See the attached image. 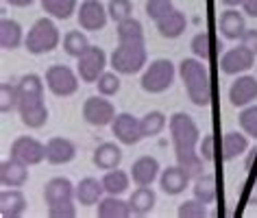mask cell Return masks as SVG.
Masks as SVG:
<instances>
[{
  "label": "cell",
  "instance_id": "obj_40",
  "mask_svg": "<svg viewBox=\"0 0 257 218\" xmlns=\"http://www.w3.org/2000/svg\"><path fill=\"white\" fill-rule=\"evenodd\" d=\"M107 11H109V18H111L115 24L122 22V20H128V18H133L131 0H109Z\"/></svg>",
  "mask_w": 257,
  "mask_h": 218
},
{
  "label": "cell",
  "instance_id": "obj_19",
  "mask_svg": "<svg viewBox=\"0 0 257 218\" xmlns=\"http://www.w3.org/2000/svg\"><path fill=\"white\" fill-rule=\"evenodd\" d=\"M190 181L192 179L188 177V172H185L179 164L168 166V168L162 170V175H159V185H162V190L170 196H177V194H181V192H185Z\"/></svg>",
  "mask_w": 257,
  "mask_h": 218
},
{
  "label": "cell",
  "instance_id": "obj_44",
  "mask_svg": "<svg viewBox=\"0 0 257 218\" xmlns=\"http://www.w3.org/2000/svg\"><path fill=\"white\" fill-rule=\"evenodd\" d=\"M214 136H203V142H201V149H198V153L203 155L205 162H214Z\"/></svg>",
  "mask_w": 257,
  "mask_h": 218
},
{
  "label": "cell",
  "instance_id": "obj_2",
  "mask_svg": "<svg viewBox=\"0 0 257 218\" xmlns=\"http://www.w3.org/2000/svg\"><path fill=\"white\" fill-rule=\"evenodd\" d=\"M179 76H181L188 98L194 102L196 107H207L211 102V81L207 74V68L203 61L194 59V57H185L179 63Z\"/></svg>",
  "mask_w": 257,
  "mask_h": 218
},
{
  "label": "cell",
  "instance_id": "obj_31",
  "mask_svg": "<svg viewBox=\"0 0 257 218\" xmlns=\"http://www.w3.org/2000/svg\"><path fill=\"white\" fill-rule=\"evenodd\" d=\"M192 192H194V198H198L201 203L211 205L216 201V177L211 172H203L201 177L194 179Z\"/></svg>",
  "mask_w": 257,
  "mask_h": 218
},
{
  "label": "cell",
  "instance_id": "obj_41",
  "mask_svg": "<svg viewBox=\"0 0 257 218\" xmlns=\"http://www.w3.org/2000/svg\"><path fill=\"white\" fill-rule=\"evenodd\" d=\"M177 216L179 218H203V216H207V205L201 203L198 198H190V201L179 205Z\"/></svg>",
  "mask_w": 257,
  "mask_h": 218
},
{
  "label": "cell",
  "instance_id": "obj_37",
  "mask_svg": "<svg viewBox=\"0 0 257 218\" xmlns=\"http://www.w3.org/2000/svg\"><path fill=\"white\" fill-rule=\"evenodd\" d=\"M20 105V92H18V83H3L0 85V112L11 114Z\"/></svg>",
  "mask_w": 257,
  "mask_h": 218
},
{
  "label": "cell",
  "instance_id": "obj_42",
  "mask_svg": "<svg viewBox=\"0 0 257 218\" xmlns=\"http://www.w3.org/2000/svg\"><path fill=\"white\" fill-rule=\"evenodd\" d=\"M146 16L151 18V20H162V18H166L170 14L172 9V0H146Z\"/></svg>",
  "mask_w": 257,
  "mask_h": 218
},
{
  "label": "cell",
  "instance_id": "obj_24",
  "mask_svg": "<svg viewBox=\"0 0 257 218\" xmlns=\"http://www.w3.org/2000/svg\"><path fill=\"white\" fill-rule=\"evenodd\" d=\"M102 194H107L105 192V185L102 181L94 177H85L81 179L79 185H76V201H79L83 207H92V205H98Z\"/></svg>",
  "mask_w": 257,
  "mask_h": 218
},
{
  "label": "cell",
  "instance_id": "obj_5",
  "mask_svg": "<svg viewBox=\"0 0 257 218\" xmlns=\"http://www.w3.org/2000/svg\"><path fill=\"white\" fill-rule=\"evenodd\" d=\"M175 74H177V70L170 59H155V61H151V66H146L140 85L149 94H162L166 89H170L172 81H175Z\"/></svg>",
  "mask_w": 257,
  "mask_h": 218
},
{
  "label": "cell",
  "instance_id": "obj_8",
  "mask_svg": "<svg viewBox=\"0 0 257 218\" xmlns=\"http://www.w3.org/2000/svg\"><path fill=\"white\" fill-rule=\"evenodd\" d=\"M118 116L115 114V107L111 100H107V96H89V98L83 102V120L92 127H107L113 123V118Z\"/></svg>",
  "mask_w": 257,
  "mask_h": 218
},
{
  "label": "cell",
  "instance_id": "obj_12",
  "mask_svg": "<svg viewBox=\"0 0 257 218\" xmlns=\"http://www.w3.org/2000/svg\"><path fill=\"white\" fill-rule=\"evenodd\" d=\"M18 114L22 125L29 129H42L48 123V107L44 98H22L18 105Z\"/></svg>",
  "mask_w": 257,
  "mask_h": 218
},
{
  "label": "cell",
  "instance_id": "obj_46",
  "mask_svg": "<svg viewBox=\"0 0 257 218\" xmlns=\"http://www.w3.org/2000/svg\"><path fill=\"white\" fill-rule=\"evenodd\" d=\"M244 168L248 172H253V168L257 170V149H250L246 155V162H244Z\"/></svg>",
  "mask_w": 257,
  "mask_h": 218
},
{
  "label": "cell",
  "instance_id": "obj_4",
  "mask_svg": "<svg viewBox=\"0 0 257 218\" xmlns=\"http://www.w3.org/2000/svg\"><path fill=\"white\" fill-rule=\"evenodd\" d=\"M146 61L149 53L144 44H118L109 57V63L118 74H136L146 66Z\"/></svg>",
  "mask_w": 257,
  "mask_h": 218
},
{
  "label": "cell",
  "instance_id": "obj_16",
  "mask_svg": "<svg viewBox=\"0 0 257 218\" xmlns=\"http://www.w3.org/2000/svg\"><path fill=\"white\" fill-rule=\"evenodd\" d=\"M29 181V166L16 157H9L0 164V183L5 188H22Z\"/></svg>",
  "mask_w": 257,
  "mask_h": 218
},
{
  "label": "cell",
  "instance_id": "obj_29",
  "mask_svg": "<svg viewBox=\"0 0 257 218\" xmlns=\"http://www.w3.org/2000/svg\"><path fill=\"white\" fill-rule=\"evenodd\" d=\"M118 44H144V27L136 18H128L115 24Z\"/></svg>",
  "mask_w": 257,
  "mask_h": 218
},
{
  "label": "cell",
  "instance_id": "obj_21",
  "mask_svg": "<svg viewBox=\"0 0 257 218\" xmlns=\"http://www.w3.org/2000/svg\"><path fill=\"white\" fill-rule=\"evenodd\" d=\"M27 211V196L18 188H7L0 192V214L3 218H20Z\"/></svg>",
  "mask_w": 257,
  "mask_h": 218
},
{
  "label": "cell",
  "instance_id": "obj_17",
  "mask_svg": "<svg viewBox=\"0 0 257 218\" xmlns=\"http://www.w3.org/2000/svg\"><path fill=\"white\" fill-rule=\"evenodd\" d=\"M159 175H162V166L151 155L138 157L131 166V179L136 185H153V181L159 179Z\"/></svg>",
  "mask_w": 257,
  "mask_h": 218
},
{
  "label": "cell",
  "instance_id": "obj_27",
  "mask_svg": "<svg viewBox=\"0 0 257 218\" xmlns=\"http://www.w3.org/2000/svg\"><path fill=\"white\" fill-rule=\"evenodd\" d=\"M96 214L100 218H128L133 211H131L128 201H122V198L115 196V194H107V196L100 198Z\"/></svg>",
  "mask_w": 257,
  "mask_h": 218
},
{
  "label": "cell",
  "instance_id": "obj_3",
  "mask_svg": "<svg viewBox=\"0 0 257 218\" xmlns=\"http://www.w3.org/2000/svg\"><path fill=\"white\" fill-rule=\"evenodd\" d=\"M59 42H61V35H59L57 24L50 18H40L29 29L24 46H27L31 55H46V53H53L59 46Z\"/></svg>",
  "mask_w": 257,
  "mask_h": 218
},
{
  "label": "cell",
  "instance_id": "obj_50",
  "mask_svg": "<svg viewBox=\"0 0 257 218\" xmlns=\"http://www.w3.org/2000/svg\"><path fill=\"white\" fill-rule=\"evenodd\" d=\"M248 201L253 203V205H257V181H255V185H253V190H250V194H248Z\"/></svg>",
  "mask_w": 257,
  "mask_h": 218
},
{
  "label": "cell",
  "instance_id": "obj_38",
  "mask_svg": "<svg viewBox=\"0 0 257 218\" xmlns=\"http://www.w3.org/2000/svg\"><path fill=\"white\" fill-rule=\"evenodd\" d=\"M237 123H240V129L246 133L248 138L257 140V105H246L242 107L240 116H237Z\"/></svg>",
  "mask_w": 257,
  "mask_h": 218
},
{
  "label": "cell",
  "instance_id": "obj_34",
  "mask_svg": "<svg viewBox=\"0 0 257 218\" xmlns=\"http://www.w3.org/2000/svg\"><path fill=\"white\" fill-rule=\"evenodd\" d=\"M44 81L37 74H24L18 81V92H20V100L22 98H44Z\"/></svg>",
  "mask_w": 257,
  "mask_h": 218
},
{
  "label": "cell",
  "instance_id": "obj_14",
  "mask_svg": "<svg viewBox=\"0 0 257 218\" xmlns=\"http://www.w3.org/2000/svg\"><path fill=\"white\" fill-rule=\"evenodd\" d=\"M257 100V79L250 74H242L231 83L229 87V102L233 107H246Z\"/></svg>",
  "mask_w": 257,
  "mask_h": 218
},
{
  "label": "cell",
  "instance_id": "obj_49",
  "mask_svg": "<svg viewBox=\"0 0 257 218\" xmlns=\"http://www.w3.org/2000/svg\"><path fill=\"white\" fill-rule=\"evenodd\" d=\"M220 3H224L227 7H242L244 0H220Z\"/></svg>",
  "mask_w": 257,
  "mask_h": 218
},
{
  "label": "cell",
  "instance_id": "obj_33",
  "mask_svg": "<svg viewBox=\"0 0 257 218\" xmlns=\"http://www.w3.org/2000/svg\"><path fill=\"white\" fill-rule=\"evenodd\" d=\"M42 9L55 20H68L72 14H76L79 5L76 0H42Z\"/></svg>",
  "mask_w": 257,
  "mask_h": 218
},
{
  "label": "cell",
  "instance_id": "obj_23",
  "mask_svg": "<svg viewBox=\"0 0 257 218\" xmlns=\"http://www.w3.org/2000/svg\"><path fill=\"white\" fill-rule=\"evenodd\" d=\"M155 24H157V31L162 37H166V40H177V37H181L185 33V29H188V18H185L183 11L172 9L168 16L157 20Z\"/></svg>",
  "mask_w": 257,
  "mask_h": 218
},
{
  "label": "cell",
  "instance_id": "obj_15",
  "mask_svg": "<svg viewBox=\"0 0 257 218\" xmlns=\"http://www.w3.org/2000/svg\"><path fill=\"white\" fill-rule=\"evenodd\" d=\"M76 157V144L68 138L55 136L46 142V162L53 166L70 164Z\"/></svg>",
  "mask_w": 257,
  "mask_h": 218
},
{
  "label": "cell",
  "instance_id": "obj_39",
  "mask_svg": "<svg viewBox=\"0 0 257 218\" xmlns=\"http://www.w3.org/2000/svg\"><path fill=\"white\" fill-rule=\"evenodd\" d=\"M96 87H98V94H102V96H107V98H111V96H115L120 92V76H118V72H102L100 74V79L94 83Z\"/></svg>",
  "mask_w": 257,
  "mask_h": 218
},
{
  "label": "cell",
  "instance_id": "obj_32",
  "mask_svg": "<svg viewBox=\"0 0 257 218\" xmlns=\"http://www.w3.org/2000/svg\"><path fill=\"white\" fill-rule=\"evenodd\" d=\"M190 48L194 53V57H198L201 61H211L216 55V37L211 33H205V31L203 33H196L190 42Z\"/></svg>",
  "mask_w": 257,
  "mask_h": 218
},
{
  "label": "cell",
  "instance_id": "obj_47",
  "mask_svg": "<svg viewBox=\"0 0 257 218\" xmlns=\"http://www.w3.org/2000/svg\"><path fill=\"white\" fill-rule=\"evenodd\" d=\"M242 11L246 16H250V18H257V0H244Z\"/></svg>",
  "mask_w": 257,
  "mask_h": 218
},
{
  "label": "cell",
  "instance_id": "obj_26",
  "mask_svg": "<svg viewBox=\"0 0 257 218\" xmlns=\"http://www.w3.org/2000/svg\"><path fill=\"white\" fill-rule=\"evenodd\" d=\"M248 151V136L244 131H227L222 138V159L231 162V159L244 155Z\"/></svg>",
  "mask_w": 257,
  "mask_h": 218
},
{
  "label": "cell",
  "instance_id": "obj_45",
  "mask_svg": "<svg viewBox=\"0 0 257 218\" xmlns=\"http://www.w3.org/2000/svg\"><path fill=\"white\" fill-rule=\"evenodd\" d=\"M240 44H242V46H246L250 53L257 55V29H246V33L242 35Z\"/></svg>",
  "mask_w": 257,
  "mask_h": 218
},
{
  "label": "cell",
  "instance_id": "obj_11",
  "mask_svg": "<svg viewBox=\"0 0 257 218\" xmlns=\"http://www.w3.org/2000/svg\"><path fill=\"white\" fill-rule=\"evenodd\" d=\"M76 20L83 31H100L105 29L109 20V11L100 0H83L81 7L76 9Z\"/></svg>",
  "mask_w": 257,
  "mask_h": 218
},
{
  "label": "cell",
  "instance_id": "obj_35",
  "mask_svg": "<svg viewBox=\"0 0 257 218\" xmlns=\"http://www.w3.org/2000/svg\"><path fill=\"white\" fill-rule=\"evenodd\" d=\"M140 123H142L144 138H155V136H159V133L166 129V125H168V118H166L164 112H159V109H153V112L144 114V116L140 118Z\"/></svg>",
  "mask_w": 257,
  "mask_h": 218
},
{
  "label": "cell",
  "instance_id": "obj_7",
  "mask_svg": "<svg viewBox=\"0 0 257 218\" xmlns=\"http://www.w3.org/2000/svg\"><path fill=\"white\" fill-rule=\"evenodd\" d=\"M107 68V55L100 46H92L76 59V72H79L83 83H96L100 79V74Z\"/></svg>",
  "mask_w": 257,
  "mask_h": 218
},
{
  "label": "cell",
  "instance_id": "obj_22",
  "mask_svg": "<svg viewBox=\"0 0 257 218\" xmlns=\"http://www.w3.org/2000/svg\"><path fill=\"white\" fill-rule=\"evenodd\" d=\"M92 162L98 170H113L118 168L120 162H122V151L118 144L113 142H102L94 149V155H92Z\"/></svg>",
  "mask_w": 257,
  "mask_h": 218
},
{
  "label": "cell",
  "instance_id": "obj_28",
  "mask_svg": "<svg viewBox=\"0 0 257 218\" xmlns=\"http://www.w3.org/2000/svg\"><path fill=\"white\" fill-rule=\"evenodd\" d=\"M24 40L27 37L22 33L20 22L11 20V18L0 20V46H3V50H16Z\"/></svg>",
  "mask_w": 257,
  "mask_h": 218
},
{
  "label": "cell",
  "instance_id": "obj_13",
  "mask_svg": "<svg viewBox=\"0 0 257 218\" xmlns=\"http://www.w3.org/2000/svg\"><path fill=\"white\" fill-rule=\"evenodd\" d=\"M255 53H250L246 46H235V48H229L227 53L220 57V70L224 74H240V72H246V70L253 68L255 63Z\"/></svg>",
  "mask_w": 257,
  "mask_h": 218
},
{
  "label": "cell",
  "instance_id": "obj_36",
  "mask_svg": "<svg viewBox=\"0 0 257 218\" xmlns=\"http://www.w3.org/2000/svg\"><path fill=\"white\" fill-rule=\"evenodd\" d=\"M87 48H89V42L83 31H68V33L63 35V50H66L70 57H74V59H79Z\"/></svg>",
  "mask_w": 257,
  "mask_h": 218
},
{
  "label": "cell",
  "instance_id": "obj_43",
  "mask_svg": "<svg viewBox=\"0 0 257 218\" xmlns=\"http://www.w3.org/2000/svg\"><path fill=\"white\" fill-rule=\"evenodd\" d=\"M48 216H53V218H74V216H76L74 198H70V201L50 203V205H48Z\"/></svg>",
  "mask_w": 257,
  "mask_h": 218
},
{
  "label": "cell",
  "instance_id": "obj_18",
  "mask_svg": "<svg viewBox=\"0 0 257 218\" xmlns=\"http://www.w3.org/2000/svg\"><path fill=\"white\" fill-rule=\"evenodd\" d=\"M218 29L224 40H242V35L246 33V22H244V14H240L237 9L229 7L227 11H222L220 20H218Z\"/></svg>",
  "mask_w": 257,
  "mask_h": 218
},
{
  "label": "cell",
  "instance_id": "obj_20",
  "mask_svg": "<svg viewBox=\"0 0 257 218\" xmlns=\"http://www.w3.org/2000/svg\"><path fill=\"white\" fill-rule=\"evenodd\" d=\"M70 198H76V185H72L70 179L53 177L44 185V201H46V205L57 201H70Z\"/></svg>",
  "mask_w": 257,
  "mask_h": 218
},
{
  "label": "cell",
  "instance_id": "obj_30",
  "mask_svg": "<svg viewBox=\"0 0 257 218\" xmlns=\"http://www.w3.org/2000/svg\"><path fill=\"white\" fill-rule=\"evenodd\" d=\"M102 185H105V192L107 194H124V192L128 190V183L133 181L131 179V172H124L120 168H113V170H107L105 175H102Z\"/></svg>",
  "mask_w": 257,
  "mask_h": 218
},
{
  "label": "cell",
  "instance_id": "obj_10",
  "mask_svg": "<svg viewBox=\"0 0 257 218\" xmlns=\"http://www.w3.org/2000/svg\"><path fill=\"white\" fill-rule=\"evenodd\" d=\"M11 157L20 159L27 166H37L46 159V144H42L40 140L31 138V136H20L11 142Z\"/></svg>",
  "mask_w": 257,
  "mask_h": 218
},
{
  "label": "cell",
  "instance_id": "obj_1",
  "mask_svg": "<svg viewBox=\"0 0 257 218\" xmlns=\"http://www.w3.org/2000/svg\"><path fill=\"white\" fill-rule=\"evenodd\" d=\"M168 129H170V140L175 146V157L177 164L188 172L190 179H196L203 175L205 170V159L196 151V144L201 140V131H198L196 123L192 120V116L183 112L172 114L168 120Z\"/></svg>",
  "mask_w": 257,
  "mask_h": 218
},
{
  "label": "cell",
  "instance_id": "obj_6",
  "mask_svg": "<svg viewBox=\"0 0 257 218\" xmlns=\"http://www.w3.org/2000/svg\"><path fill=\"white\" fill-rule=\"evenodd\" d=\"M79 72H74L72 68L61 66V63H55L46 70L44 74V81H46V87L59 98H68V96L76 94L79 89Z\"/></svg>",
  "mask_w": 257,
  "mask_h": 218
},
{
  "label": "cell",
  "instance_id": "obj_48",
  "mask_svg": "<svg viewBox=\"0 0 257 218\" xmlns=\"http://www.w3.org/2000/svg\"><path fill=\"white\" fill-rule=\"evenodd\" d=\"M7 5H11V7H31V5L35 3V0H5Z\"/></svg>",
  "mask_w": 257,
  "mask_h": 218
},
{
  "label": "cell",
  "instance_id": "obj_25",
  "mask_svg": "<svg viewBox=\"0 0 257 218\" xmlns=\"http://www.w3.org/2000/svg\"><path fill=\"white\" fill-rule=\"evenodd\" d=\"M155 203H157V196L151 185H138V188L131 192V196H128V205H131V211L136 216L151 214Z\"/></svg>",
  "mask_w": 257,
  "mask_h": 218
},
{
  "label": "cell",
  "instance_id": "obj_9",
  "mask_svg": "<svg viewBox=\"0 0 257 218\" xmlns=\"http://www.w3.org/2000/svg\"><path fill=\"white\" fill-rule=\"evenodd\" d=\"M111 133L115 136V140H118L120 144H124V146H136L140 140H144L140 118H136L133 114H126V112H122V114H118V116L113 118Z\"/></svg>",
  "mask_w": 257,
  "mask_h": 218
}]
</instances>
